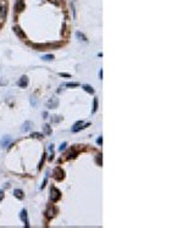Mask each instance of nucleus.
<instances>
[{
	"instance_id": "nucleus-1",
	"label": "nucleus",
	"mask_w": 183,
	"mask_h": 228,
	"mask_svg": "<svg viewBox=\"0 0 183 228\" xmlns=\"http://www.w3.org/2000/svg\"><path fill=\"white\" fill-rule=\"evenodd\" d=\"M50 200L51 201H54V203H55V201H57L60 198H61V192L57 189V188H55V187H51L50 188Z\"/></svg>"
},
{
	"instance_id": "nucleus-2",
	"label": "nucleus",
	"mask_w": 183,
	"mask_h": 228,
	"mask_svg": "<svg viewBox=\"0 0 183 228\" xmlns=\"http://www.w3.org/2000/svg\"><path fill=\"white\" fill-rule=\"evenodd\" d=\"M63 176H65V172H63V170H61V167H56V168L53 171V177H54L56 181H62V179H63Z\"/></svg>"
},
{
	"instance_id": "nucleus-3",
	"label": "nucleus",
	"mask_w": 183,
	"mask_h": 228,
	"mask_svg": "<svg viewBox=\"0 0 183 228\" xmlns=\"http://www.w3.org/2000/svg\"><path fill=\"white\" fill-rule=\"evenodd\" d=\"M17 86L21 87V88H26V87L28 86V77H27V76H22V77L18 79Z\"/></svg>"
},
{
	"instance_id": "nucleus-4",
	"label": "nucleus",
	"mask_w": 183,
	"mask_h": 228,
	"mask_svg": "<svg viewBox=\"0 0 183 228\" xmlns=\"http://www.w3.org/2000/svg\"><path fill=\"white\" fill-rule=\"evenodd\" d=\"M46 105H48L49 109H55V107H57V105H59V99L57 98H51L46 103Z\"/></svg>"
},
{
	"instance_id": "nucleus-5",
	"label": "nucleus",
	"mask_w": 183,
	"mask_h": 228,
	"mask_svg": "<svg viewBox=\"0 0 183 228\" xmlns=\"http://www.w3.org/2000/svg\"><path fill=\"white\" fill-rule=\"evenodd\" d=\"M6 12H7L6 4H1L0 5V21H4L6 18Z\"/></svg>"
},
{
	"instance_id": "nucleus-6",
	"label": "nucleus",
	"mask_w": 183,
	"mask_h": 228,
	"mask_svg": "<svg viewBox=\"0 0 183 228\" xmlns=\"http://www.w3.org/2000/svg\"><path fill=\"white\" fill-rule=\"evenodd\" d=\"M87 126H89V123H87V125H84L83 126V122L82 121H78V122L73 126V128H72V132H78L80 129H83V128H86Z\"/></svg>"
},
{
	"instance_id": "nucleus-7",
	"label": "nucleus",
	"mask_w": 183,
	"mask_h": 228,
	"mask_svg": "<svg viewBox=\"0 0 183 228\" xmlns=\"http://www.w3.org/2000/svg\"><path fill=\"white\" fill-rule=\"evenodd\" d=\"M21 220L23 221L26 228L29 227V222H28V218H27V211H26V210H22V212H21Z\"/></svg>"
},
{
	"instance_id": "nucleus-8",
	"label": "nucleus",
	"mask_w": 183,
	"mask_h": 228,
	"mask_svg": "<svg viewBox=\"0 0 183 228\" xmlns=\"http://www.w3.org/2000/svg\"><path fill=\"white\" fill-rule=\"evenodd\" d=\"M24 7V4H23V0H16L15 3V11L16 12H21Z\"/></svg>"
},
{
	"instance_id": "nucleus-9",
	"label": "nucleus",
	"mask_w": 183,
	"mask_h": 228,
	"mask_svg": "<svg viewBox=\"0 0 183 228\" xmlns=\"http://www.w3.org/2000/svg\"><path fill=\"white\" fill-rule=\"evenodd\" d=\"M14 32L16 33V35H17L18 38H21V39H22V38H23V39H26V35H24L23 31L20 28V27H17V26H16V27H14Z\"/></svg>"
},
{
	"instance_id": "nucleus-10",
	"label": "nucleus",
	"mask_w": 183,
	"mask_h": 228,
	"mask_svg": "<svg viewBox=\"0 0 183 228\" xmlns=\"http://www.w3.org/2000/svg\"><path fill=\"white\" fill-rule=\"evenodd\" d=\"M32 122H29V121H27V122H24L23 123V126H22V131L23 132H27V131H29L31 128H32Z\"/></svg>"
},
{
	"instance_id": "nucleus-11",
	"label": "nucleus",
	"mask_w": 183,
	"mask_h": 228,
	"mask_svg": "<svg viewBox=\"0 0 183 228\" xmlns=\"http://www.w3.org/2000/svg\"><path fill=\"white\" fill-rule=\"evenodd\" d=\"M14 195H15L17 199H23V198H24L23 192H22V190H20V189H15V190H14Z\"/></svg>"
},
{
	"instance_id": "nucleus-12",
	"label": "nucleus",
	"mask_w": 183,
	"mask_h": 228,
	"mask_svg": "<svg viewBox=\"0 0 183 228\" xmlns=\"http://www.w3.org/2000/svg\"><path fill=\"white\" fill-rule=\"evenodd\" d=\"M82 88H83L87 93L94 94V89H93V87H90V86H88V84H84V86H82Z\"/></svg>"
},
{
	"instance_id": "nucleus-13",
	"label": "nucleus",
	"mask_w": 183,
	"mask_h": 228,
	"mask_svg": "<svg viewBox=\"0 0 183 228\" xmlns=\"http://www.w3.org/2000/svg\"><path fill=\"white\" fill-rule=\"evenodd\" d=\"M76 37L80 39V40H83V42H87V38H86V35L83 34V33H81V32H77L76 33Z\"/></svg>"
},
{
	"instance_id": "nucleus-14",
	"label": "nucleus",
	"mask_w": 183,
	"mask_h": 228,
	"mask_svg": "<svg viewBox=\"0 0 183 228\" xmlns=\"http://www.w3.org/2000/svg\"><path fill=\"white\" fill-rule=\"evenodd\" d=\"M43 128H44V132H45L46 136H50V134H51V127L49 125H44Z\"/></svg>"
},
{
	"instance_id": "nucleus-15",
	"label": "nucleus",
	"mask_w": 183,
	"mask_h": 228,
	"mask_svg": "<svg viewBox=\"0 0 183 228\" xmlns=\"http://www.w3.org/2000/svg\"><path fill=\"white\" fill-rule=\"evenodd\" d=\"M42 59L45 60V61H51V60L54 59V56H53V55H44V56H42Z\"/></svg>"
},
{
	"instance_id": "nucleus-16",
	"label": "nucleus",
	"mask_w": 183,
	"mask_h": 228,
	"mask_svg": "<svg viewBox=\"0 0 183 228\" xmlns=\"http://www.w3.org/2000/svg\"><path fill=\"white\" fill-rule=\"evenodd\" d=\"M44 161H45V154H43L42 160H40V162H39V170H40V168H42V166L44 165Z\"/></svg>"
},
{
	"instance_id": "nucleus-17",
	"label": "nucleus",
	"mask_w": 183,
	"mask_h": 228,
	"mask_svg": "<svg viewBox=\"0 0 183 228\" xmlns=\"http://www.w3.org/2000/svg\"><path fill=\"white\" fill-rule=\"evenodd\" d=\"M97 110H98V99L95 98V99H94V107H93V114H94V112H97Z\"/></svg>"
},
{
	"instance_id": "nucleus-18",
	"label": "nucleus",
	"mask_w": 183,
	"mask_h": 228,
	"mask_svg": "<svg viewBox=\"0 0 183 228\" xmlns=\"http://www.w3.org/2000/svg\"><path fill=\"white\" fill-rule=\"evenodd\" d=\"M31 137H33V138H43V134H40V133H32Z\"/></svg>"
},
{
	"instance_id": "nucleus-19",
	"label": "nucleus",
	"mask_w": 183,
	"mask_h": 228,
	"mask_svg": "<svg viewBox=\"0 0 183 228\" xmlns=\"http://www.w3.org/2000/svg\"><path fill=\"white\" fill-rule=\"evenodd\" d=\"M66 146H67V143H62V144L59 146V150H60V151L65 150V149H66Z\"/></svg>"
},
{
	"instance_id": "nucleus-20",
	"label": "nucleus",
	"mask_w": 183,
	"mask_h": 228,
	"mask_svg": "<svg viewBox=\"0 0 183 228\" xmlns=\"http://www.w3.org/2000/svg\"><path fill=\"white\" fill-rule=\"evenodd\" d=\"M9 142H10V138H9V137H7V136H6V137H5V138H4V140H3V142H1V144H3V146H5V145H6V144H7V143H9Z\"/></svg>"
},
{
	"instance_id": "nucleus-21",
	"label": "nucleus",
	"mask_w": 183,
	"mask_h": 228,
	"mask_svg": "<svg viewBox=\"0 0 183 228\" xmlns=\"http://www.w3.org/2000/svg\"><path fill=\"white\" fill-rule=\"evenodd\" d=\"M78 86H80L78 83H67L66 84V87H78Z\"/></svg>"
},
{
	"instance_id": "nucleus-22",
	"label": "nucleus",
	"mask_w": 183,
	"mask_h": 228,
	"mask_svg": "<svg viewBox=\"0 0 183 228\" xmlns=\"http://www.w3.org/2000/svg\"><path fill=\"white\" fill-rule=\"evenodd\" d=\"M46 182H48V178H45V179H44V182H43V184L40 185V189H43V188L45 187V184H46Z\"/></svg>"
},
{
	"instance_id": "nucleus-23",
	"label": "nucleus",
	"mask_w": 183,
	"mask_h": 228,
	"mask_svg": "<svg viewBox=\"0 0 183 228\" xmlns=\"http://www.w3.org/2000/svg\"><path fill=\"white\" fill-rule=\"evenodd\" d=\"M97 143H98L99 145H101V144H103V138H101V137H100V138H98V140H97Z\"/></svg>"
},
{
	"instance_id": "nucleus-24",
	"label": "nucleus",
	"mask_w": 183,
	"mask_h": 228,
	"mask_svg": "<svg viewBox=\"0 0 183 228\" xmlns=\"http://www.w3.org/2000/svg\"><path fill=\"white\" fill-rule=\"evenodd\" d=\"M3 198H4V192H3V190H0V201L3 200Z\"/></svg>"
},
{
	"instance_id": "nucleus-25",
	"label": "nucleus",
	"mask_w": 183,
	"mask_h": 228,
	"mask_svg": "<svg viewBox=\"0 0 183 228\" xmlns=\"http://www.w3.org/2000/svg\"><path fill=\"white\" fill-rule=\"evenodd\" d=\"M60 76H62V77H70V74H67V73H60Z\"/></svg>"
}]
</instances>
